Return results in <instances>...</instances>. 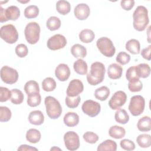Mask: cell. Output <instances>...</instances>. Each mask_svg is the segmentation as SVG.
<instances>
[{"label": "cell", "instance_id": "1", "mask_svg": "<svg viewBox=\"0 0 151 151\" xmlns=\"http://www.w3.org/2000/svg\"><path fill=\"white\" fill-rule=\"evenodd\" d=\"M133 19L134 28L137 31H144L149 22L147 9L143 5L138 6L133 12Z\"/></svg>", "mask_w": 151, "mask_h": 151}, {"label": "cell", "instance_id": "2", "mask_svg": "<svg viewBox=\"0 0 151 151\" xmlns=\"http://www.w3.org/2000/svg\"><path fill=\"white\" fill-rule=\"evenodd\" d=\"M106 68L104 65L100 62H94L90 67V73L87 75V80L91 86H96L101 83L104 78Z\"/></svg>", "mask_w": 151, "mask_h": 151}, {"label": "cell", "instance_id": "3", "mask_svg": "<svg viewBox=\"0 0 151 151\" xmlns=\"http://www.w3.org/2000/svg\"><path fill=\"white\" fill-rule=\"evenodd\" d=\"M44 103L46 113L51 119H57L61 114L62 107L60 102L54 97L47 96L45 98Z\"/></svg>", "mask_w": 151, "mask_h": 151}, {"label": "cell", "instance_id": "4", "mask_svg": "<svg viewBox=\"0 0 151 151\" xmlns=\"http://www.w3.org/2000/svg\"><path fill=\"white\" fill-rule=\"evenodd\" d=\"M25 37L30 44H36L40 39V27L36 22H30L25 26L24 29Z\"/></svg>", "mask_w": 151, "mask_h": 151}, {"label": "cell", "instance_id": "5", "mask_svg": "<svg viewBox=\"0 0 151 151\" xmlns=\"http://www.w3.org/2000/svg\"><path fill=\"white\" fill-rule=\"evenodd\" d=\"M96 45L100 52L106 57H111L116 52V48L111 40L106 37L99 38L97 42Z\"/></svg>", "mask_w": 151, "mask_h": 151}, {"label": "cell", "instance_id": "6", "mask_svg": "<svg viewBox=\"0 0 151 151\" xmlns=\"http://www.w3.org/2000/svg\"><path fill=\"white\" fill-rule=\"evenodd\" d=\"M1 38L8 44H14L18 39V33L15 27L12 24H7L1 27L0 29Z\"/></svg>", "mask_w": 151, "mask_h": 151}, {"label": "cell", "instance_id": "7", "mask_svg": "<svg viewBox=\"0 0 151 151\" xmlns=\"http://www.w3.org/2000/svg\"><path fill=\"white\" fill-rule=\"evenodd\" d=\"M145 106V101L143 97L140 95H136L130 99L129 110L132 116H138L143 112Z\"/></svg>", "mask_w": 151, "mask_h": 151}, {"label": "cell", "instance_id": "8", "mask_svg": "<svg viewBox=\"0 0 151 151\" xmlns=\"http://www.w3.org/2000/svg\"><path fill=\"white\" fill-rule=\"evenodd\" d=\"M20 16V10L18 7L15 5L8 6L4 9L0 8V22H5L8 20L16 21Z\"/></svg>", "mask_w": 151, "mask_h": 151}, {"label": "cell", "instance_id": "9", "mask_svg": "<svg viewBox=\"0 0 151 151\" xmlns=\"http://www.w3.org/2000/svg\"><path fill=\"white\" fill-rule=\"evenodd\" d=\"M1 78L4 83L12 84L17 81L18 79V73L15 69L5 65L1 69Z\"/></svg>", "mask_w": 151, "mask_h": 151}, {"label": "cell", "instance_id": "10", "mask_svg": "<svg viewBox=\"0 0 151 151\" xmlns=\"http://www.w3.org/2000/svg\"><path fill=\"white\" fill-rule=\"evenodd\" d=\"M64 142L66 148L69 150H76L80 147L79 136L73 131H68L64 134Z\"/></svg>", "mask_w": 151, "mask_h": 151}, {"label": "cell", "instance_id": "11", "mask_svg": "<svg viewBox=\"0 0 151 151\" xmlns=\"http://www.w3.org/2000/svg\"><path fill=\"white\" fill-rule=\"evenodd\" d=\"M81 109L84 113L90 117H94L100 113L101 106L97 101L92 100H87L83 103Z\"/></svg>", "mask_w": 151, "mask_h": 151}, {"label": "cell", "instance_id": "12", "mask_svg": "<svg viewBox=\"0 0 151 151\" xmlns=\"http://www.w3.org/2000/svg\"><path fill=\"white\" fill-rule=\"evenodd\" d=\"M127 100L126 94L121 90L116 91L109 101V107L113 110H118L123 106Z\"/></svg>", "mask_w": 151, "mask_h": 151}, {"label": "cell", "instance_id": "13", "mask_svg": "<svg viewBox=\"0 0 151 151\" xmlns=\"http://www.w3.org/2000/svg\"><path fill=\"white\" fill-rule=\"evenodd\" d=\"M67 44L65 37L61 34H55L51 37L47 41V47L52 51L63 48Z\"/></svg>", "mask_w": 151, "mask_h": 151}, {"label": "cell", "instance_id": "14", "mask_svg": "<svg viewBox=\"0 0 151 151\" xmlns=\"http://www.w3.org/2000/svg\"><path fill=\"white\" fill-rule=\"evenodd\" d=\"M84 90L82 81L78 79L72 80L67 88V94L69 97H75L81 93Z\"/></svg>", "mask_w": 151, "mask_h": 151}, {"label": "cell", "instance_id": "15", "mask_svg": "<svg viewBox=\"0 0 151 151\" xmlns=\"http://www.w3.org/2000/svg\"><path fill=\"white\" fill-rule=\"evenodd\" d=\"M74 14L77 19L79 20H85L90 15V9L86 4H79L75 7Z\"/></svg>", "mask_w": 151, "mask_h": 151}, {"label": "cell", "instance_id": "16", "mask_svg": "<svg viewBox=\"0 0 151 151\" xmlns=\"http://www.w3.org/2000/svg\"><path fill=\"white\" fill-rule=\"evenodd\" d=\"M55 76L60 81L67 80L70 76L69 67L65 64H58L55 70Z\"/></svg>", "mask_w": 151, "mask_h": 151}, {"label": "cell", "instance_id": "17", "mask_svg": "<svg viewBox=\"0 0 151 151\" xmlns=\"http://www.w3.org/2000/svg\"><path fill=\"white\" fill-rule=\"evenodd\" d=\"M123 68L117 63H112L109 65L107 69V74L110 78L116 80L122 76Z\"/></svg>", "mask_w": 151, "mask_h": 151}, {"label": "cell", "instance_id": "18", "mask_svg": "<svg viewBox=\"0 0 151 151\" xmlns=\"http://www.w3.org/2000/svg\"><path fill=\"white\" fill-rule=\"evenodd\" d=\"M28 121L34 125L39 126L44 122V116L40 110H34L30 112L28 116Z\"/></svg>", "mask_w": 151, "mask_h": 151}, {"label": "cell", "instance_id": "19", "mask_svg": "<svg viewBox=\"0 0 151 151\" xmlns=\"http://www.w3.org/2000/svg\"><path fill=\"white\" fill-rule=\"evenodd\" d=\"M63 121L67 126L74 127L79 123V116L74 112H68L64 115Z\"/></svg>", "mask_w": 151, "mask_h": 151}, {"label": "cell", "instance_id": "20", "mask_svg": "<svg viewBox=\"0 0 151 151\" xmlns=\"http://www.w3.org/2000/svg\"><path fill=\"white\" fill-rule=\"evenodd\" d=\"M71 53L75 58H83L87 55V50L83 45L76 44L71 47Z\"/></svg>", "mask_w": 151, "mask_h": 151}, {"label": "cell", "instance_id": "21", "mask_svg": "<svg viewBox=\"0 0 151 151\" xmlns=\"http://www.w3.org/2000/svg\"><path fill=\"white\" fill-rule=\"evenodd\" d=\"M126 49L132 54H138L140 51V44L138 40L136 39H130L125 45Z\"/></svg>", "mask_w": 151, "mask_h": 151}, {"label": "cell", "instance_id": "22", "mask_svg": "<svg viewBox=\"0 0 151 151\" xmlns=\"http://www.w3.org/2000/svg\"><path fill=\"white\" fill-rule=\"evenodd\" d=\"M109 134L110 137L116 139H120L123 138L126 134L125 129L121 126L117 125L113 126L110 127Z\"/></svg>", "mask_w": 151, "mask_h": 151}, {"label": "cell", "instance_id": "23", "mask_svg": "<svg viewBox=\"0 0 151 151\" xmlns=\"http://www.w3.org/2000/svg\"><path fill=\"white\" fill-rule=\"evenodd\" d=\"M26 94L28 95L40 93V87L38 83L34 80H29L27 81L24 87Z\"/></svg>", "mask_w": 151, "mask_h": 151}, {"label": "cell", "instance_id": "24", "mask_svg": "<svg viewBox=\"0 0 151 151\" xmlns=\"http://www.w3.org/2000/svg\"><path fill=\"white\" fill-rule=\"evenodd\" d=\"M137 129L140 132H148L151 130V119L149 116L140 118L137 124Z\"/></svg>", "mask_w": 151, "mask_h": 151}, {"label": "cell", "instance_id": "25", "mask_svg": "<svg viewBox=\"0 0 151 151\" xmlns=\"http://www.w3.org/2000/svg\"><path fill=\"white\" fill-rule=\"evenodd\" d=\"M73 68L74 71L78 74L85 75L87 73L88 67L86 62L79 58L74 63Z\"/></svg>", "mask_w": 151, "mask_h": 151}, {"label": "cell", "instance_id": "26", "mask_svg": "<svg viewBox=\"0 0 151 151\" xmlns=\"http://www.w3.org/2000/svg\"><path fill=\"white\" fill-rule=\"evenodd\" d=\"M41 137L40 132L36 129H30L26 133V139L31 143H38L40 140Z\"/></svg>", "mask_w": 151, "mask_h": 151}, {"label": "cell", "instance_id": "27", "mask_svg": "<svg viewBox=\"0 0 151 151\" xmlns=\"http://www.w3.org/2000/svg\"><path fill=\"white\" fill-rule=\"evenodd\" d=\"M97 151H116L117 150V143L112 140L107 139L99 145Z\"/></svg>", "mask_w": 151, "mask_h": 151}, {"label": "cell", "instance_id": "28", "mask_svg": "<svg viewBox=\"0 0 151 151\" xmlns=\"http://www.w3.org/2000/svg\"><path fill=\"white\" fill-rule=\"evenodd\" d=\"M79 39L84 43L91 42L94 38L95 34L94 32L89 29H83L79 34Z\"/></svg>", "mask_w": 151, "mask_h": 151}, {"label": "cell", "instance_id": "29", "mask_svg": "<svg viewBox=\"0 0 151 151\" xmlns=\"http://www.w3.org/2000/svg\"><path fill=\"white\" fill-rule=\"evenodd\" d=\"M114 119L117 123L125 124L129 120V116L124 109H119L115 113Z\"/></svg>", "mask_w": 151, "mask_h": 151}, {"label": "cell", "instance_id": "30", "mask_svg": "<svg viewBox=\"0 0 151 151\" xmlns=\"http://www.w3.org/2000/svg\"><path fill=\"white\" fill-rule=\"evenodd\" d=\"M56 9L59 14L65 15L70 12L71 9V5L67 1H58L56 3Z\"/></svg>", "mask_w": 151, "mask_h": 151}, {"label": "cell", "instance_id": "31", "mask_svg": "<svg viewBox=\"0 0 151 151\" xmlns=\"http://www.w3.org/2000/svg\"><path fill=\"white\" fill-rule=\"evenodd\" d=\"M136 142L141 147H149L151 145V136L150 134L146 133L140 134L137 137Z\"/></svg>", "mask_w": 151, "mask_h": 151}, {"label": "cell", "instance_id": "32", "mask_svg": "<svg viewBox=\"0 0 151 151\" xmlns=\"http://www.w3.org/2000/svg\"><path fill=\"white\" fill-rule=\"evenodd\" d=\"M136 68L139 78H146L150 76V67L148 64L141 63L137 65H136Z\"/></svg>", "mask_w": 151, "mask_h": 151}, {"label": "cell", "instance_id": "33", "mask_svg": "<svg viewBox=\"0 0 151 151\" xmlns=\"http://www.w3.org/2000/svg\"><path fill=\"white\" fill-rule=\"evenodd\" d=\"M110 95V90L106 86H101L95 90L94 96L95 97L100 100L104 101L106 100Z\"/></svg>", "mask_w": 151, "mask_h": 151}, {"label": "cell", "instance_id": "34", "mask_svg": "<svg viewBox=\"0 0 151 151\" xmlns=\"http://www.w3.org/2000/svg\"><path fill=\"white\" fill-rule=\"evenodd\" d=\"M46 26L47 28L50 31H53L57 30L61 26V21L59 18L57 17H50L47 21Z\"/></svg>", "mask_w": 151, "mask_h": 151}, {"label": "cell", "instance_id": "35", "mask_svg": "<svg viewBox=\"0 0 151 151\" xmlns=\"http://www.w3.org/2000/svg\"><path fill=\"white\" fill-rule=\"evenodd\" d=\"M24 99L22 92L18 89L14 88L11 90V101L14 104H20L22 103Z\"/></svg>", "mask_w": 151, "mask_h": 151}, {"label": "cell", "instance_id": "36", "mask_svg": "<svg viewBox=\"0 0 151 151\" xmlns=\"http://www.w3.org/2000/svg\"><path fill=\"white\" fill-rule=\"evenodd\" d=\"M39 14V8L37 6L31 5L25 8L24 10V16L28 19L36 18Z\"/></svg>", "mask_w": 151, "mask_h": 151}, {"label": "cell", "instance_id": "37", "mask_svg": "<svg viewBox=\"0 0 151 151\" xmlns=\"http://www.w3.org/2000/svg\"><path fill=\"white\" fill-rule=\"evenodd\" d=\"M42 87L45 91H52L56 88V82L52 77H47L42 80Z\"/></svg>", "mask_w": 151, "mask_h": 151}, {"label": "cell", "instance_id": "38", "mask_svg": "<svg viewBox=\"0 0 151 151\" xmlns=\"http://www.w3.org/2000/svg\"><path fill=\"white\" fill-rule=\"evenodd\" d=\"M126 78L129 82H133L137 80H139L136 66H132L129 67L126 73Z\"/></svg>", "mask_w": 151, "mask_h": 151}, {"label": "cell", "instance_id": "39", "mask_svg": "<svg viewBox=\"0 0 151 151\" xmlns=\"http://www.w3.org/2000/svg\"><path fill=\"white\" fill-rule=\"evenodd\" d=\"M41 97L40 93H36L28 96L27 104L30 107H36L40 104Z\"/></svg>", "mask_w": 151, "mask_h": 151}, {"label": "cell", "instance_id": "40", "mask_svg": "<svg viewBox=\"0 0 151 151\" xmlns=\"http://www.w3.org/2000/svg\"><path fill=\"white\" fill-rule=\"evenodd\" d=\"M81 101V98L79 95L75 97L67 96L65 99L66 106L71 109H74L77 107Z\"/></svg>", "mask_w": 151, "mask_h": 151}, {"label": "cell", "instance_id": "41", "mask_svg": "<svg viewBox=\"0 0 151 151\" xmlns=\"http://www.w3.org/2000/svg\"><path fill=\"white\" fill-rule=\"evenodd\" d=\"M11 110L5 106L0 107V121L1 122H8L11 118Z\"/></svg>", "mask_w": 151, "mask_h": 151}, {"label": "cell", "instance_id": "42", "mask_svg": "<svg viewBox=\"0 0 151 151\" xmlns=\"http://www.w3.org/2000/svg\"><path fill=\"white\" fill-rule=\"evenodd\" d=\"M83 139L88 143L94 144L99 140V136L97 134L92 132H86L83 136Z\"/></svg>", "mask_w": 151, "mask_h": 151}, {"label": "cell", "instance_id": "43", "mask_svg": "<svg viewBox=\"0 0 151 151\" xmlns=\"http://www.w3.org/2000/svg\"><path fill=\"white\" fill-rule=\"evenodd\" d=\"M116 60L121 65H126L130 61V55L124 51H122L118 53Z\"/></svg>", "mask_w": 151, "mask_h": 151}, {"label": "cell", "instance_id": "44", "mask_svg": "<svg viewBox=\"0 0 151 151\" xmlns=\"http://www.w3.org/2000/svg\"><path fill=\"white\" fill-rule=\"evenodd\" d=\"M15 53L20 58L26 57L28 53V50L26 45L24 44H19L15 47Z\"/></svg>", "mask_w": 151, "mask_h": 151}, {"label": "cell", "instance_id": "45", "mask_svg": "<svg viewBox=\"0 0 151 151\" xmlns=\"http://www.w3.org/2000/svg\"><path fill=\"white\" fill-rule=\"evenodd\" d=\"M142 88L143 84L140 80H137L133 82H129L128 88L131 92H139Z\"/></svg>", "mask_w": 151, "mask_h": 151}, {"label": "cell", "instance_id": "46", "mask_svg": "<svg viewBox=\"0 0 151 151\" xmlns=\"http://www.w3.org/2000/svg\"><path fill=\"white\" fill-rule=\"evenodd\" d=\"M11 91H9L8 88L4 87H0V101L5 102L11 99Z\"/></svg>", "mask_w": 151, "mask_h": 151}, {"label": "cell", "instance_id": "47", "mask_svg": "<svg viewBox=\"0 0 151 151\" xmlns=\"http://www.w3.org/2000/svg\"><path fill=\"white\" fill-rule=\"evenodd\" d=\"M120 145L121 147L125 150H133L135 149L134 143L129 139H123L120 141Z\"/></svg>", "mask_w": 151, "mask_h": 151}, {"label": "cell", "instance_id": "48", "mask_svg": "<svg viewBox=\"0 0 151 151\" xmlns=\"http://www.w3.org/2000/svg\"><path fill=\"white\" fill-rule=\"evenodd\" d=\"M122 8L126 11L131 10L134 5V1L133 0H122L120 2Z\"/></svg>", "mask_w": 151, "mask_h": 151}, {"label": "cell", "instance_id": "49", "mask_svg": "<svg viewBox=\"0 0 151 151\" xmlns=\"http://www.w3.org/2000/svg\"><path fill=\"white\" fill-rule=\"evenodd\" d=\"M150 51H151V45H149L147 47L145 48L142 50V51L140 52V54L143 58L148 61H150L151 59Z\"/></svg>", "mask_w": 151, "mask_h": 151}, {"label": "cell", "instance_id": "50", "mask_svg": "<svg viewBox=\"0 0 151 151\" xmlns=\"http://www.w3.org/2000/svg\"><path fill=\"white\" fill-rule=\"evenodd\" d=\"M18 150H27V151H31V150H38V149L32 147L31 146L27 145H21L18 148Z\"/></svg>", "mask_w": 151, "mask_h": 151}, {"label": "cell", "instance_id": "51", "mask_svg": "<svg viewBox=\"0 0 151 151\" xmlns=\"http://www.w3.org/2000/svg\"><path fill=\"white\" fill-rule=\"evenodd\" d=\"M18 2H21V3H27V2H29V0H28V1H18Z\"/></svg>", "mask_w": 151, "mask_h": 151}, {"label": "cell", "instance_id": "52", "mask_svg": "<svg viewBox=\"0 0 151 151\" xmlns=\"http://www.w3.org/2000/svg\"><path fill=\"white\" fill-rule=\"evenodd\" d=\"M54 149H59V150H60V148H56L55 147H52V148H51V150H54Z\"/></svg>", "mask_w": 151, "mask_h": 151}]
</instances>
